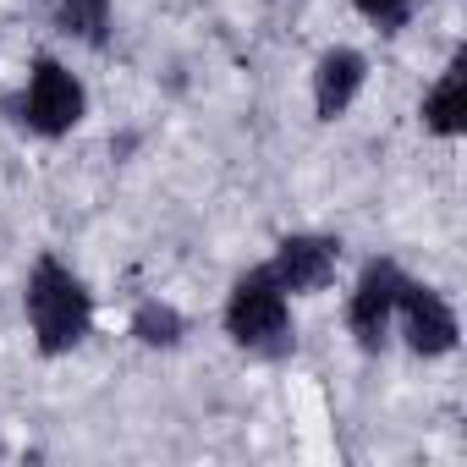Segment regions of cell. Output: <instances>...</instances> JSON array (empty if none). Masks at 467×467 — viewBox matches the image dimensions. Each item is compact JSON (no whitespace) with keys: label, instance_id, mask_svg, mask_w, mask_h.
I'll return each instance as SVG.
<instances>
[{"label":"cell","instance_id":"1","mask_svg":"<svg viewBox=\"0 0 467 467\" xmlns=\"http://www.w3.org/2000/svg\"><path fill=\"white\" fill-rule=\"evenodd\" d=\"M23 319H28L39 358H72L94 336L99 303H94L88 281L61 254H39L23 275Z\"/></svg>","mask_w":467,"mask_h":467},{"label":"cell","instance_id":"4","mask_svg":"<svg viewBox=\"0 0 467 467\" xmlns=\"http://www.w3.org/2000/svg\"><path fill=\"white\" fill-rule=\"evenodd\" d=\"M390 341H401V347H407L412 358H423V363L451 358V352L462 347V319H456V303H451L440 286H429V281L407 275V281H401V297H396Z\"/></svg>","mask_w":467,"mask_h":467},{"label":"cell","instance_id":"8","mask_svg":"<svg viewBox=\"0 0 467 467\" xmlns=\"http://www.w3.org/2000/svg\"><path fill=\"white\" fill-rule=\"evenodd\" d=\"M418 121H423V132L440 138V143H456V138L467 132V61H462V56H451V61L440 67V78L423 88Z\"/></svg>","mask_w":467,"mask_h":467},{"label":"cell","instance_id":"11","mask_svg":"<svg viewBox=\"0 0 467 467\" xmlns=\"http://www.w3.org/2000/svg\"><path fill=\"white\" fill-rule=\"evenodd\" d=\"M352 12L379 34H401L412 23V12H418V0H352Z\"/></svg>","mask_w":467,"mask_h":467},{"label":"cell","instance_id":"9","mask_svg":"<svg viewBox=\"0 0 467 467\" xmlns=\"http://www.w3.org/2000/svg\"><path fill=\"white\" fill-rule=\"evenodd\" d=\"M50 28L78 50H110L116 39V0H56Z\"/></svg>","mask_w":467,"mask_h":467},{"label":"cell","instance_id":"5","mask_svg":"<svg viewBox=\"0 0 467 467\" xmlns=\"http://www.w3.org/2000/svg\"><path fill=\"white\" fill-rule=\"evenodd\" d=\"M407 270L396 259H363V270L352 275L347 292V336L363 358H379L390 347V319H396V297H401Z\"/></svg>","mask_w":467,"mask_h":467},{"label":"cell","instance_id":"6","mask_svg":"<svg viewBox=\"0 0 467 467\" xmlns=\"http://www.w3.org/2000/svg\"><path fill=\"white\" fill-rule=\"evenodd\" d=\"M265 270L275 275V286L297 303V297H319L336 270H341V237L330 231H286L275 243V254L265 259Z\"/></svg>","mask_w":467,"mask_h":467},{"label":"cell","instance_id":"2","mask_svg":"<svg viewBox=\"0 0 467 467\" xmlns=\"http://www.w3.org/2000/svg\"><path fill=\"white\" fill-rule=\"evenodd\" d=\"M220 330H225V341L237 352L265 358V363H275V358H286L297 347L292 297L275 286V275L265 265H254V270H243L237 281H231V292L220 303Z\"/></svg>","mask_w":467,"mask_h":467},{"label":"cell","instance_id":"10","mask_svg":"<svg viewBox=\"0 0 467 467\" xmlns=\"http://www.w3.org/2000/svg\"><path fill=\"white\" fill-rule=\"evenodd\" d=\"M127 336L143 347V352H176L187 341V314L171 303V297H143L132 314H127Z\"/></svg>","mask_w":467,"mask_h":467},{"label":"cell","instance_id":"12","mask_svg":"<svg viewBox=\"0 0 467 467\" xmlns=\"http://www.w3.org/2000/svg\"><path fill=\"white\" fill-rule=\"evenodd\" d=\"M0 456H6V440H0Z\"/></svg>","mask_w":467,"mask_h":467},{"label":"cell","instance_id":"7","mask_svg":"<svg viewBox=\"0 0 467 467\" xmlns=\"http://www.w3.org/2000/svg\"><path fill=\"white\" fill-rule=\"evenodd\" d=\"M368 88V56L358 45H330L319 50L314 72H308V105H314V121H341Z\"/></svg>","mask_w":467,"mask_h":467},{"label":"cell","instance_id":"3","mask_svg":"<svg viewBox=\"0 0 467 467\" xmlns=\"http://www.w3.org/2000/svg\"><path fill=\"white\" fill-rule=\"evenodd\" d=\"M6 110H12V121H17L23 132L56 143V138H72V132L83 127V116H88V83H83L61 56H34L28 78H23L17 94L6 99Z\"/></svg>","mask_w":467,"mask_h":467}]
</instances>
